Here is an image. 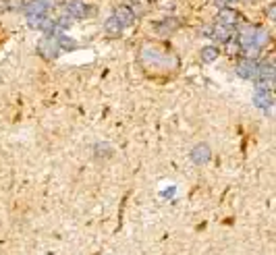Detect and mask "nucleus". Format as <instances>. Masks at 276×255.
<instances>
[{"instance_id":"6e6552de","label":"nucleus","mask_w":276,"mask_h":255,"mask_svg":"<svg viewBox=\"0 0 276 255\" xmlns=\"http://www.w3.org/2000/svg\"><path fill=\"white\" fill-rule=\"evenodd\" d=\"M253 35H255V25H243V27H241V33H239V44H241L243 48L253 46Z\"/></svg>"},{"instance_id":"6ab92c4d","label":"nucleus","mask_w":276,"mask_h":255,"mask_svg":"<svg viewBox=\"0 0 276 255\" xmlns=\"http://www.w3.org/2000/svg\"><path fill=\"white\" fill-rule=\"evenodd\" d=\"M268 17H270V19L274 17V7H270V9H268Z\"/></svg>"},{"instance_id":"f3484780","label":"nucleus","mask_w":276,"mask_h":255,"mask_svg":"<svg viewBox=\"0 0 276 255\" xmlns=\"http://www.w3.org/2000/svg\"><path fill=\"white\" fill-rule=\"evenodd\" d=\"M23 7V0H7V9L11 11H19Z\"/></svg>"},{"instance_id":"a211bd4d","label":"nucleus","mask_w":276,"mask_h":255,"mask_svg":"<svg viewBox=\"0 0 276 255\" xmlns=\"http://www.w3.org/2000/svg\"><path fill=\"white\" fill-rule=\"evenodd\" d=\"M233 3H239V0H216V5H218V7H228V5H233Z\"/></svg>"},{"instance_id":"20e7f679","label":"nucleus","mask_w":276,"mask_h":255,"mask_svg":"<svg viewBox=\"0 0 276 255\" xmlns=\"http://www.w3.org/2000/svg\"><path fill=\"white\" fill-rule=\"evenodd\" d=\"M37 52L42 54L44 58H48V61H50V58H54V56H56L58 52H61V50H58V46H56V40H54V37H44V40L37 44Z\"/></svg>"},{"instance_id":"4468645a","label":"nucleus","mask_w":276,"mask_h":255,"mask_svg":"<svg viewBox=\"0 0 276 255\" xmlns=\"http://www.w3.org/2000/svg\"><path fill=\"white\" fill-rule=\"evenodd\" d=\"M176 27H179V21H176V19H166V21H162V23H156V29H160L164 33H170Z\"/></svg>"},{"instance_id":"f257e3e1","label":"nucleus","mask_w":276,"mask_h":255,"mask_svg":"<svg viewBox=\"0 0 276 255\" xmlns=\"http://www.w3.org/2000/svg\"><path fill=\"white\" fill-rule=\"evenodd\" d=\"M114 21L121 25V27H131L133 23H135V15H133V11L127 7V5H118L116 9H114Z\"/></svg>"},{"instance_id":"0eeeda50","label":"nucleus","mask_w":276,"mask_h":255,"mask_svg":"<svg viewBox=\"0 0 276 255\" xmlns=\"http://www.w3.org/2000/svg\"><path fill=\"white\" fill-rule=\"evenodd\" d=\"M25 11H27V17H39V15H46L48 5L44 3V0H29Z\"/></svg>"},{"instance_id":"423d86ee","label":"nucleus","mask_w":276,"mask_h":255,"mask_svg":"<svg viewBox=\"0 0 276 255\" xmlns=\"http://www.w3.org/2000/svg\"><path fill=\"white\" fill-rule=\"evenodd\" d=\"M65 7H67V13L71 19H83L85 17V5L79 3V0H67Z\"/></svg>"},{"instance_id":"9b49d317","label":"nucleus","mask_w":276,"mask_h":255,"mask_svg":"<svg viewBox=\"0 0 276 255\" xmlns=\"http://www.w3.org/2000/svg\"><path fill=\"white\" fill-rule=\"evenodd\" d=\"M270 42V35H268V31L266 29H262V27H255V35H253V46L258 48V50H262L266 44Z\"/></svg>"},{"instance_id":"7ed1b4c3","label":"nucleus","mask_w":276,"mask_h":255,"mask_svg":"<svg viewBox=\"0 0 276 255\" xmlns=\"http://www.w3.org/2000/svg\"><path fill=\"white\" fill-rule=\"evenodd\" d=\"M237 75L243 77V79H251V77H258V63H255V61H249V58H245V61H241L239 65H237Z\"/></svg>"},{"instance_id":"aec40b11","label":"nucleus","mask_w":276,"mask_h":255,"mask_svg":"<svg viewBox=\"0 0 276 255\" xmlns=\"http://www.w3.org/2000/svg\"><path fill=\"white\" fill-rule=\"evenodd\" d=\"M7 9V5H3V0H0V11H5Z\"/></svg>"},{"instance_id":"f03ea898","label":"nucleus","mask_w":276,"mask_h":255,"mask_svg":"<svg viewBox=\"0 0 276 255\" xmlns=\"http://www.w3.org/2000/svg\"><path fill=\"white\" fill-rule=\"evenodd\" d=\"M218 25H224V27H233V25H237L243 19V15L239 13V11H235V9H231V7H224L220 13H218Z\"/></svg>"},{"instance_id":"2eb2a0df","label":"nucleus","mask_w":276,"mask_h":255,"mask_svg":"<svg viewBox=\"0 0 276 255\" xmlns=\"http://www.w3.org/2000/svg\"><path fill=\"white\" fill-rule=\"evenodd\" d=\"M216 58H218V50H216L214 46H206V48L202 50V61H204V63H214Z\"/></svg>"},{"instance_id":"9d476101","label":"nucleus","mask_w":276,"mask_h":255,"mask_svg":"<svg viewBox=\"0 0 276 255\" xmlns=\"http://www.w3.org/2000/svg\"><path fill=\"white\" fill-rule=\"evenodd\" d=\"M54 40H56V46H58V50H61V52H71V50L77 48V42L73 40V37H69V35L61 33V35H56Z\"/></svg>"},{"instance_id":"1a4fd4ad","label":"nucleus","mask_w":276,"mask_h":255,"mask_svg":"<svg viewBox=\"0 0 276 255\" xmlns=\"http://www.w3.org/2000/svg\"><path fill=\"white\" fill-rule=\"evenodd\" d=\"M212 37H216L218 42L228 44L231 37H233V29H231V27H224V25H214V27H212Z\"/></svg>"},{"instance_id":"ddd939ff","label":"nucleus","mask_w":276,"mask_h":255,"mask_svg":"<svg viewBox=\"0 0 276 255\" xmlns=\"http://www.w3.org/2000/svg\"><path fill=\"white\" fill-rule=\"evenodd\" d=\"M104 31H106L108 37H118V35H121V31H123V27L114 21V17H110V19H106V23H104Z\"/></svg>"},{"instance_id":"39448f33","label":"nucleus","mask_w":276,"mask_h":255,"mask_svg":"<svg viewBox=\"0 0 276 255\" xmlns=\"http://www.w3.org/2000/svg\"><path fill=\"white\" fill-rule=\"evenodd\" d=\"M210 156H212L210 147H208L206 143H200V145L193 147V151H191V160H193L195 164H206V162L210 160Z\"/></svg>"},{"instance_id":"f8f14e48","label":"nucleus","mask_w":276,"mask_h":255,"mask_svg":"<svg viewBox=\"0 0 276 255\" xmlns=\"http://www.w3.org/2000/svg\"><path fill=\"white\" fill-rule=\"evenodd\" d=\"M253 102H255V106H258V108H270L272 95H270V91H260L258 89V93L253 95Z\"/></svg>"},{"instance_id":"dca6fc26","label":"nucleus","mask_w":276,"mask_h":255,"mask_svg":"<svg viewBox=\"0 0 276 255\" xmlns=\"http://www.w3.org/2000/svg\"><path fill=\"white\" fill-rule=\"evenodd\" d=\"M96 151L100 154V156H108V154H112V147H110L108 143H98V145H96Z\"/></svg>"}]
</instances>
